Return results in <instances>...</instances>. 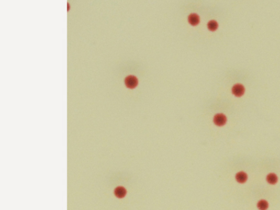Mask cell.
Listing matches in <instances>:
<instances>
[{"mask_svg":"<svg viewBox=\"0 0 280 210\" xmlns=\"http://www.w3.org/2000/svg\"><path fill=\"white\" fill-rule=\"evenodd\" d=\"M235 179L237 182L240 183V184H243V183L245 182L246 179H247V175H246L245 172H240L236 174Z\"/></svg>","mask_w":280,"mask_h":210,"instance_id":"cell-6","label":"cell"},{"mask_svg":"<svg viewBox=\"0 0 280 210\" xmlns=\"http://www.w3.org/2000/svg\"><path fill=\"white\" fill-rule=\"evenodd\" d=\"M188 22L191 25H197L200 22V18L199 16L196 13H192L188 16Z\"/></svg>","mask_w":280,"mask_h":210,"instance_id":"cell-5","label":"cell"},{"mask_svg":"<svg viewBox=\"0 0 280 210\" xmlns=\"http://www.w3.org/2000/svg\"><path fill=\"white\" fill-rule=\"evenodd\" d=\"M126 190L122 186H118L114 190V195L119 198H123L126 195Z\"/></svg>","mask_w":280,"mask_h":210,"instance_id":"cell-4","label":"cell"},{"mask_svg":"<svg viewBox=\"0 0 280 210\" xmlns=\"http://www.w3.org/2000/svg\"><path fill=\"white\" fill-rule=\"evenodd\" d=\"M266 179H267V182H268L269 184H275L277 182V176L275 174L270 173L267 176Z\"/></svg>","mask_w":280,"mask_h":210,"instance_id":"cell-7","label":"cell"},{"mask_svg":"<svg viewBox=\"0 0 280 210\" xmlns=\"http://www.w3.org/2000/svg\"><path fill=\"white\" fill-rule=\"evenodd\" d=\"M257 207L260 210H266L268 207V203L266 200H260L257 204Z\"/></svg>","mask_w":280,"mask_h":210,"instance_id":"cell-8","label":"cell"},{"mask_svg":"<svg viewBox=\"0 0 280 210\" xmlns=\"http://www.w3.org/2000/svg\"><path fill=\"white\" fill-rule=\"evenodd\" d=\"M125 84L127 88L130 89H134L138 85V79L134 76H128L125 78Z\"/></svg>","mask_w":280,"mask_h":210,"instance_id":"cell-1","label":"cell"},{"mask_svg":"<svg viewBox=\"0 0 280 210\" xmlns=\"http://www.w3.org/2000/svg\"><path fill=\"white\" fill-rule=\"evenodd\" d=\"M226 117L223 114H217L214 117V123L217 126H223L226 123Z\"/></svg>","mask_w":280,"mask_h":210,"instance_id":"cell-2","label":"cell"},{"mask_svg":"<svg viewBox=\"0 0 280 210\" xmlns=\"http://www.w3.org/2000/svg\"><path fill=\"white\" fill-rule=\"evenodd\" d=\"M244 91H245L244 87L240 84L234 85L232 88V93L237 97H241L242 95H243Z\"/></svg>","mask_w":280,"mask_h":210,"instance_id":"cell-3","label":"cell"},{"mask_svg":"<svg viewBox=\"0 0 280 210\" xmlns=\"http://www.w3.org/2000/svg\"><path fill=\"white\" fill-rule=\"evenodd\" d=\"M218 26L219 25H218L217 22L216 21V20H211V21H209L208 22V24H207V28H208L209 30L211 31L217 30L218 28Z\"/></svg>","mask_w":280,"mask_h":210,"instance_id":"cell-9","label":"cell"}]
</instances>
